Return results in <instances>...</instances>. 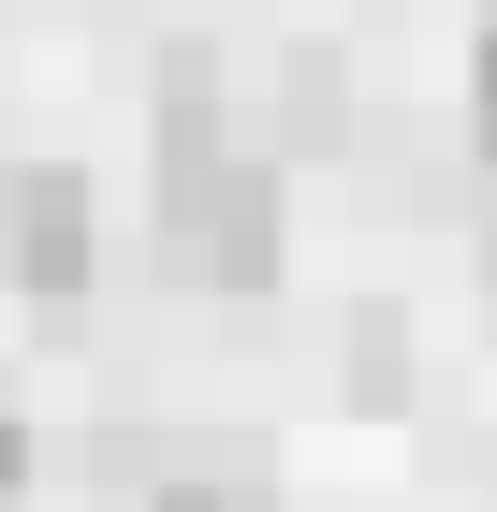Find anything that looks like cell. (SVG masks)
Returning <instances> with one entry per match:
<instances>
[{
  "label": "cell",
  "instance_id": "cell-1",
  "mask_svg": "<svg viewBox=\"0 0 497 512\" xmlns=\"http://www.w3.org/2000/svg\"><path fill=\"white\" fill-rule=\"evenodd\" d=\"M278 176L264 161H234L220 132H205V103H176L161 118V249L191 278H220V293H249V278H278Z\"/></svg>",
  "mask_w": 497,
  "mask_h": 512
},
{
  "label": "cell",
  "instance_id": "cell-2",
  "mask_svg": "<svg viewBox=\"0 0 497 512\" xmlns=\"http://www.w3.org/2000/svg\"><path fill=\"white\" fill-rule=\"evenodd\" d=\"M0 278L15 293H74L88 278V176L74 161H0Z\"/></svg>",
  "mask_w": 497,
  "mask_h": 512
},
{
  "label": "cell",
  "instance_id": "cell-3",
  "mask_svg": "<svg viewBox=\"0 0 497 512\" xmlns=\"http://www.w3.org/2000/svg\"><path fill=\"white\" fill-rule=\"evenodd\" d=\"M147 512H278V498H264V483H234V469H191V483H161Z\"/></svg>",
  "mask_w": 497,
  "mask_h": 512
},
{
  "label": "cell",
  "instance_id": "cell-4",
  "mask_svg": "<svg viewBox=\"0 0 497 512\" xmlns=\"http://www.w3.org/2000/svg\"><path fill=\"white\" fill-rule=\"evenodd\" d=\"M468 118H483V147H497V30H483V74H468Z\"/></svg>",
  "mask_w": 497,
  "mask_h": 512
},
{
  "label": "cell",
  "instance_id": "cell-5",
  "mask_svg": "<svg viewBox=\"0 0 497 512\" xmlns=\"http://www.w3.org/2000/svg\"><path fill=\"white\" fill-rule=\"evenodd\" d=\"M15 483H30V439H15V425H0V498H15Z\"/></svg>",
  "mask_w": 497,
  "mask_h": 512
}]
</instances>
